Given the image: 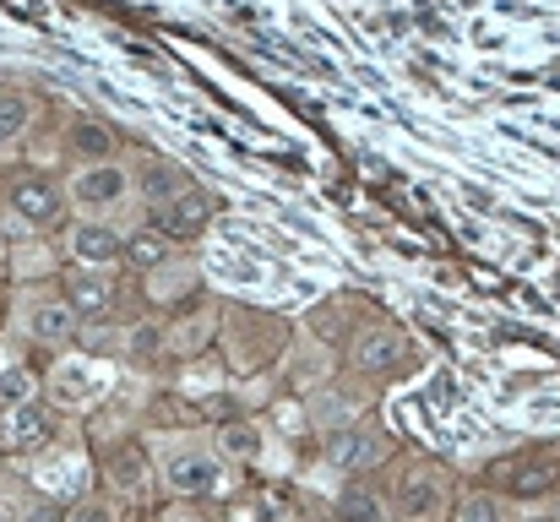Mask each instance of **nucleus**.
<instances>
[{
  "mask_svg": "<svg viewBox=\"0 0 560 522\" xmlns=\"http://www.w3.org/2000/svg\"><path fill=\"white\" fill-rule=\"evenodd\" d=\"M534 522H545V518H534Z\"/></svg>",
  "mask_w": 560,
  "mask_h": 522,
  "instance_id": "nucleus-27",
  "label": "nucleus"
},
{
  "mask_svg": "<svg viewBox=\"0 0 560 522\" xmlns=\"http://www.w3.org/2000/svg\"><path fill=\"white\" fill-rule=\"evenodd\" d=\"M49 392H55V403L82 408V403H93V397H98V375H93L88 364H60V370L49 375Z\"/></svg>",
  "mask_w": 560,
  "mask_h": 522,
  "instance_id": "nucleus-9",
  "label": "nucleus"
},
{
  "mask_svg": "<svg viewBox=\"0 0 560 522\" xmlns=\"http://www.w3.org/2000/svg\"><path fill=\"white\" fill-rule=\"evenodd\" d=\"M338 518L343 522H386V512H381V501H375L371 490H349V496L338 501Z\"/></svg>",
  "mask_w": 560,
  "mask_h": 522,
  "instance_id": "nucleus-19",
  "label": "nucleus"
},
{
  "mask_svg": "<svg viewBox=\"0 0 560 522\" xmlns=\"http://www.w3.org/2000/svg\"><path fill=\"white\" fill-rule=\"evenodd\" d=\"M66 153H77L82 164H104V159H115V137L98 120H71L66 126Z\"/></svg>",
  "mask_w": 560,
  "mask_h": 522,
  "instance_id": "nucleus-8",
  "label": "nucleus"
},
{
  "mask_svg": "<svg viewBox=\"0 0 560 522\" xmlns=\"http://www.w3.org/2000/svg\"><path fill=\"white\" fill-rule=\"evenodd\" d=\"M109 300H115V294H109V283H104V278H77L66 305H71V316H77V322H98V316L109 311Z\"/></svg>",
  "mask_w": 560,
  "mask_h": 522,
  "instance_id": "nucleus-12",
  "label": "nucleus"
},
{
  "mask_svg": "<svg viewBox=\"0 0 560 522\" xmlns=\"http://www.w3.org/2000/svg\"><path fill=\"white\" fill-rule=\"evenodd\" d=\"M153 344H159V327H137V333H131V348H137V353H148Z\"/></svg>",
  "mask_w": 560,
  "mask_h": 522,
  "instance_id": "nucleus-25",
  "label": "nucleus"
},
{
  "mask_svg": "<svg viewBox=\"0 0 560 522\" xmlns=\"http://www.w3.org/2000/svg\"><path fill=\"white\" fill-rule=\"evenodd\" d=\"M360 364H365V370H392V364H397V338H392V333L360 338Z\"/></svg>",
  "mask_w": 560,
  "mask_h": 522,
  "instance_id": "nucleus-18",
  "label": "nucleus"
},
{
  "mask_svg": "<svg viewBox=\"0 0 560 522\" xmlns=\"http://www.w3.org/2000/svg\"><path fill=\"white\" fill-rule=\"evenodd\" d=\"M550 479H556V468H550L545 457H528V463H512V468H506V490H512V496H545Z\"/></svg>",
  "mask_w": 560,
  "mask_h": 522,
  "instance_id": "nucleus-14",
  "label": "nucleus"
},
{
  "mask_svg": "<svg viewBox=\"0 0 560 522\" xmlns=\"http://www.w3.org/2000/svg\"><path fill=\"white\" fill-rule=\"evenodd\" d=\"M0 262H5V229H0Z\"/></svg>",
  "mask_w": 560,
  "mask_h": 522,
  "instance_id": "nucleus-26",
  "label": "nucleus"
},
{
  "mask_svg": "<svg viewBox=\"0 0 560 522\" xmlns=\"http://www.w3.org/2000/svg\"><path fill=\"white\" fill-rule=\"evenodd\" d=\"M375 457V441H365L360 430H338L332 441H327V463L332 468H360V463H371Z\"/></svg>",
  "mask_w": 560,
  "mask_h": 522,
  "instance_id": "nucleus-15",
  "label": "nucleus"
},
{
  "mask_svg": "<svg viewBox=\"0 0 560 522\" xmlns=\"http://www.w3.org/2000/svg\"><path fill=\"white\" fill-rule=\"evenodd\" d=\"M66 522H109V507H77Z\"/></svg>",
  "mask_w": 560,
  "mask_h": 522,
  "instance_id": "nucleus-24",
  "label": "nucleus"
},
{
  "mask_svg": "<svg viewBox=\"0 0 560 522\" xmlns=\"http://www.w3.org/2000/svg\"><path fill=\"white\" fill-rule=\"evenodd\" d=\"M5 201H11V212L16 218H27V223H55L60 218V207H66V190L49 179V174L38 170H22L5 179Z\"/></svg>",
  "mask_w": 560,
  "mask_h": 522,
  "instance_id": "nucleus-2",
  "label": "nucleus"
},
{
  "mask_svg": "<svg viewBox=\"0 0 560 522\" xmlns=\"http://www.w3.org/2000/svg\"><path fill=\"white\" fill-rule=\"evenodd\" d=\"M33 126V98L27 93H0V153L16 148Z\"/></svg>",
  "mask_w": 560,
  "mask_h": 522,
  "instance_id": "nucleus-11",
  "label": "nucleus"
},
{
  "mask_svg": "<svg viewBox=\"0 0 560 522\" xmlns=\"http://www.w3.org/2000/svg\"><path fill=\"white\" fill-rule=\"evenodd\" d=\"M556 522H560V518H556Z\"/></svg>",
  "mask_w": 560,
  "mask_h": 522,
  "instance_id": "nucleus-28",
  "label": "nucleus"
},
{
  "mask_svg": "<svg viewBox=\"0 0 560 522\" xmlns=\"http://www.w3.org/2000/svg\"><path fill=\"white\" fill-rule=\"evenodd\" d=\"M457 522H501V501L495 496H468L457 507Z\"/></svg>",
  "mask_w": 560,
  "mask_h": 522,
  "instance_id": "nucleus-22",
  "label": "nucleus"
},
{
  "mask_svg": "<svg viewBox=\"0 0 560 522\" xmlns=\"http://www.w3.org/2000/svg\"><path fill=\"white\" fill-rule=\"evenodd\" d=\"M0 397H5V403H27V397H33V375H27V370H5V375H0Z\"/></svg>",
  "mask_w": 560,
  "mask_h": 522,
  "instance_id": "nucleus-23",
  "label": "nucleus"
},
{
  "mask_svg": "<svg viewBox=\"0 0 560 522\" xmlns=\"http://www.w3.org/2000/svg\"><path fill=\"white\" fill-rule=\"evenodd\" d=\"M126 256H131L137 267H164V262L175 256V240H170L159 223H148V229H137V234L126 240Z\"/></svg>",
  "mask_w": 560,
  "mask_h": 522,
  "instance_id": "nucleus-10",
  "label": "nucleus"
},
{
  "mask_svg": "<svg viewBox=\"0 0 560 522\" xmlns=\"http://www.w3.org/2000/svg\"><path fill=\"white\" fill-rule=\"evenodd\" d=\"M164 479L180 496H218L223 490V463H218V452H201V446L196 452H170Z\"/></svg>",
  "mask_w": 560,
  "mask_h": 522,
  "instance_id": "nucleus-3",
  "label": "nucleus"
},
{
  "mask_svg": "<svg viewBox=\"0 0 560 522\" xmlns=\"http://www.w3.org/2000/svg\"><path fill=\"white\" fill-rule=\"evenodd\" d=\"M186 185H190L186 170H180V164H170V159H159V164H148V170H142V196H148L153 207H164V201H170L175 190H186Z\"/></svg>",
  "mask_w": 560,
  "mask_h": 522,
  "instance_id": "nucleus-13",
  "label": "nucleus"
},
{
  "mask_svg": "<svg viewBox=\"0 0 560 522\" xmlns=\"http://www.w3.org/2000/svg\"><path fill=\"white\" fill-rule=\"evenodd\" d=\"M38 485L55 490V496H71V490H82V463H55V468L38 474Z\"/></svg>",
  "mask_w": 560,
  "mask_h": 522,
  "instance_id": "nucleus-21",
  "label": "nucleus"
},
{
  "mask_svg": "<svg viewBox=\"0 0 560 522\" xmlns=\"http://www.w3.org/2000/svg\"><path fill=\"white\" fill-rule=\"evenodd\" d=\"M131 170H120L115 159L104 164H82V174L71 179V201L82 207V218H115L131 201Z\"/></svg>",
  "mask_w": 560,
  "mask_h": 522,
  "instance_id": "nucleus-1",
  "label": "nucleus"
},
{
  "mask_svg": "<svg viewBox=\"0 0 560 522\" xmlns=\"http://www.w3.org/2000/svg\"><path fill=\"white\" fill-rule=\"evenodd\" d=\"M49 441V419H44V408L27 397V403H11V414L0 419V446L5 452H33V446H44Z\"/></svg>",
  "mask_w": 560,
  "mask_h": 522,
  "instance_id": "nucleus-6",
  "label": "nucleus"
},
{
  "mask_svg": "<svg viewBox=\"0 0 560 522\" xmlns=\"http://www.w3.org/2000/svg\"><path fill=\"white\" fill-rule=\"evenodd\" d=\"M71 256L82 262V267H115L120 256H126V240L115 234V223H104V218H82V223H71Z\"/></svg>",
  "mask_w": 560,
  "mask_h": 522,
  "instance_id": "nucleus-4",
  "label": "nucleus"
},
{
  "mask_svg": "<svg viewBox=\"0 0 560 522\" xmlns=\"http://www.w3.org/2000/svg\"><path fill=\"white\" fill-rule=\"evenodd\" d=\"M159 212V229L170 234V240H186V234H201V223L212 218V196L201 190V185H186V190H175L164 207H153Z\"/></svg>",
  "mask_w": 560,
  "mask_h": 522,
  "instance_id": "nucleus-5",
  "label": "nucleus"
},
{
  "mask_svg": "<svg viewBox=\"0 0 560 522\" xmlns=\"http://www.w3.org/2000/svg\"><path fill=\"white\" fill-rule=\"evenodd\" d=\"M397 512L408 522H430L441 512V479H435L430 468L402 474V485H397Z\"/></svg>",
  "mask_w": 560,
  "mask_h": 522,
  "instance_id": "nucleus-7",
  "label": "nucleus"
},
{
  "mask_svg": "<svg viewBox=\"0 0 560 522\" xmlns=\"http://www.w3.org/2000/svg\"><path fill=\"white\" fill-rule=\"evenodd\" d=\"M218 452H223V457H256V452H261V436H256L250 425H229V430L218 436Z\"/></svg>",
  "mask_w": 560,
  "mask_h": 522,
  "instance_id": "nucleus-20",
  "label": "nucleus"
},
{
  "mask_svg": "<svg viewBox=\"0 0 560 522\" xmlns=\"http://www.w3.org/2000/svg\"><path fill=\"white\" fill-rule=\"evenodd\" d=\"M33 333H38L44 344H60V338H71V333H77V316H71V305H38V311H33Z\"/></svg>",
  "mask_w": 560,
  "mask_h": 522,
  "instance_id": "nucleus-16",
  "label": "nucleus"
},
{
  "mask_svg": "<svg viewBox=\"0 0 560 522\" xmlns=\"http://www.w3.org/2000/svg\"><path fill=\"white\" fill-rule=\"evenodd\" d=\"M109 474H115V485L142 490V485H148V457H142V446H120L115 463H109Z\"/></svg>",
  "mask_w": 560,
  "mask_h": 522,
  "instance_id": "nucleus-17",
  "label": "nucleus"
}]
</instances>
